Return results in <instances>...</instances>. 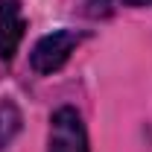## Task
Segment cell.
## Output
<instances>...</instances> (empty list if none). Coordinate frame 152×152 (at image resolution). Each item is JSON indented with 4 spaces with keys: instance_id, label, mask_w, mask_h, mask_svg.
<instances>
[{
    "instance_id": "obj_1",
    "label": "cell",
    "mask_w": 152,
    "mask_h": 152,
    "mask_svg": "<svg viewBox=\"0 0 152 152\" xmlns=\"http://www.w3.org/2000/svg\"><path fill=\"white\" fill-rule=\"evenodd\" d=\"M82 41V32L76 29H56V32H47L44 38H38L32 53H29V64L32 70L41 76H50L61 70L67 64V58L73 56V50Z\"/></svg>"
},
{
    "instance_id": "obj_3",
    "label": "cell",
    "mask_w": 152,
    "mask_h": 152,
    "mask_svg": "<svg viewBox=\"0 0 152 152\" xmlns=\"http://www.w3.org/2000/svg\"><path fill=\"white\" fill-rule=\"evenodd\" d=\"M26 32V18L20 12V0H0V58L12 61Z\"/></svg>"
},
{
    "instance_id": "obj_5",
    "label": "cell",
    "mask_w": 152,
    "mask_h": 152,
    "mask_svg": "<svg viewBox=\"0 0 152 152\" xmlns=\"http://www.w3.org/2000/svg\"><path fill=\"white\" fill-rule=\"evenodd\" d=\"M123 3H129V6H152V0H123Z\"/></svg>"
},
{
    "instance_id": "obj_4",
    "label": "cell",
    "mask_w": 152,
    "mask_h": 152,
    "mask_svg": "<svg viewBox=\"0 0 152 152\" xmlns=\"http://www.w3.org/2000/svg\"><path fill=\"white\" fill-rule=\"evenodd\" d=\"M23 126V114L12 99H0V149H6Z\"/></svg>"
},
{
    "instance_id": "obj_2",
    "label": "cell",
    "mask_w": 152,
    "mask_h": 152,
    "mask_svg": "<svg viewBox=\"0 0 152 152\" xmlns=\"http://www.w3.org/2000/svg\"><path fill=\"white\" fill-rule=\"evenodd\" d=\"M47 152H91L82 114L76 108L64 105L50 117V149Z\"/></svg>"
}]
</instances>
